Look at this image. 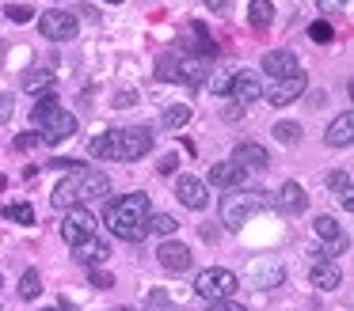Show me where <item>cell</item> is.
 <instances>
[{
    "label": "cell",
    "mask_w": 354,
    "mask_h": 311,
    "mask_svg": "<svg viewBox=\"0 0 354 311\" xmlns=\"http://www.w3.org/2000/svg\"><path fill=\"white\" fill-rule=\"evenodd\" d=\"M42 311H57V308H42Z\"/></svg>",
    "instance_id": "49"
},
{
    "label": "cell",
    "mask_w": 354,
    "mask_h": 311,
    "mask_svg": "<svg viewBox=\"0 0 354 311\" xmlns=\"http://www.w3.org/2000/svg\"><path fill=\"white\" fill-rule=\"evenodd\" d=\"M191 34H194V46H191L194 53L209 57V53L217 50V46H214V38H209V30H206V23H191Z\"/></svg>",
    "instance_id": "25"
},
{
    "label": "cell",
    "mask_w": 354,
    "mask_h": 311,
    "mask_svg": "<svg viewBox=\"0 0 354 311\" xmlns=\"http://www.w3.org/2000/svg\"><path fill=\"white\" fill-rule=\"evenodd\" d=\"M88 281H92L95 288H111V285H115V277H111L107 270H92V273H88Z\"/></svg>",
    "instance_id": "35"
},
{
    "label": "cell",
    "mask_w": 354,
    "mask_h": 311,
    "mask_svg": "<svg viewBox=\"0 0 354 311\" xmlns=\"http://www.w3.org/2000/svg\"><path fill=\"white\" fill-rule=\"evenodd\" d=\"M270 209V194L259 186H240L221 197V224L225 228H244L252 217Z\"/></svg>",
    "instance_id": "4"
},
{
    "label": "cell",
    "mask_w": 354,
    "mask_h": 311,
    "mask_svg": "<svg viewBox=\"0 0 354 311\" xmlns=\"http://www.w3.org/2000/svg\"><path fill=\"white\" fill-rule=\"evenodd\" d=\"M187 121H191V106L176 103V106H168V110H164V126H168V129H183Z\"/></svg>",
    "instance_id": "27"
},
{
    "label": "cell",
    "mask_w": 354,
    "mask_h": 311,
    "mask_svg": "<svg viewBox=\"0 0 354 311\" xmlns=\"http://www.w3.org/2000/svg\"><path fill=\"white\" fill-rule=\"evenodd\" d=\"M39 30L50 38V42H73L80 30L77 15L73 12H42L39 15Z\"/></svg>",
    "instance_id": "7"
},
{
    "label": "cell",
    "mask_w": 354,
    "mask_h": 311,
    "mask_svg": "<svg viewBox=\"0 0 354 311\" xmlns=\"http://www.w3.org/2000/svg\"><path fill=\"white\" fill-rule=\"evenodd\" d=\"M263 95H267L270 106H290L293 99L305 95V72L290 76V80H270V88L263 91Z\"/></svg>",
    "instance_id": "9"
},
{
    "label": "cell",
    "mask_w": 354,
    "mask_h": 311,
    "mask_svg": "<svg viewBox=\"0 0 354 311\" xmlns=\"http://www.w3.org/2000/svg\"><path fill=\"white\" fill-rule=\"evenodd\" d=\"M35 144H39V137H35V133H24V137H16V148H19V152L35 148Z\"/></svg>",
    "instance_id": "40"
},
{
    "label": "cell",
    "mask_w": 354,
    "mask_h": 311,
    "mask_svg": "<svg viewBox=\"0 0 354 311\" xmlns=\"http://www.w3.org/2000/svg\"><path fill=\"white\" fill-rule=\"evenodd\" d=\"M270 205H278V209H282L286 217H297V212H305L308 194L297 186V182H282V186H278V194L270 197Z\"/></svg>",
    "instance_id": "13"
},
{
    "label": "cell",
    "mask_w": 354,
    "mask_h": 311,
    "mask_svg": "<svg viewBox=\"0 0 354 311\" xmlns=\"http://www.w3.org/2000/svg\"><path fill=\"white\" fill-rule=\"evenodd\" d=\"M282 265H274V262H259L252 270V285L255 288H274V285H282Z\"/></svg>",
    "instance_id": "21"
},
{
    "label": "cell",
    "mask_w": 354,
    "mask_h": 311,
    "mask_svg": "<svg viewBox=\"0 0 354 311\" xmlns=\"http://www.w3.org/2000/svg\"><path fill=\"white\" fill-rule=\"evenodd\" d=\"M149 194H122L107 205V228L122 243H141L149 235Z\"/></svg>",
    "instance_id": "2"
},
{
    "label": "cell",
    "mask_w": 354,
    "mask_h": 311,
    "mask_svg": "<svg viewBox=\"0 0 354 311\" xmlns=\"http://www.w3.org/2000/svg\"><path fill=\"white\" fill-rule=\"evenodd\" d=\"M57 83V72H50V68H35V72L24 76V91H31V95H50Z\"/></svg>",
    "instance_id": "20"
},
{
    "label": "cell",
    "mask_w": 354,
    "mask_h": 311,
    "mask_svg": "<svg viewBox=\"0 0 354 311\" xmlns=\"http://www.w3.org/2000/svg\"><path fill=\"white\" fill-rule=\"evenodd\" d=\"M308 38H313V42H320V46H328L331 38H335V30H331L328 19H316L313 27H308Z\"/></svg>",
    "instance_id": "32"
},
{
    "label": "cell",
    "mask_w": 354,
    "mask_h": 311,
    "mask_svg": "<svg viewBox=\"0 0 354 311\" xmlns=\"http://www.w3.org/2000/svg\"><path fill=\"white\" fill-rule=\"evenodd\" d=\"M73 258L84 262V265H100V262H107V258H111V247L100 239V235H92V239H84V243L73 247Z\"/></svg>",
    "instance_id": "18"
},
{
    "label": "cell",
    "mask_w": 354,
    "mask_h": 311,
    "mask_svg": "<svg viewBox=\"0 0 354 311\" xmlns=\"http://www.w3.org/2000/svg\"><path fill=\"white\" fill-rule=\"evenodd\" d=\"M88 152H92L95 159H107V133L92 137V141H88Z\"/></svg>",
    "instance_id": "34"
},
{
    "label": "cell",
    "mask_w": 354,
    "mask_h": 311,
    "mask_svg": "<svg viewBox=\"0 0 354 311\" xmlns=\"http://www.w3.org/2000/svg\"><path fill=\"white\" fill-rule=\"evenodd\" d=\"M206 8H209V12H229L232 0H206Z\"/></svg>",
    "instance_id": "44"
},
{
    "label": "cell",
    "mask_w": 354,
    "mask_h": 311,
    "mask_svg": "<svg viewBox=\"0 0 354 311\" xmlns=\"http://www.w3.org/2000/svg\"><path fill=\"white\" fill-rule=\"evenodd\" d=\"M57 311H77V303H73V300H62V303H57Z\"/></svg>",
    "instance_id": "46"
},
{
    "label": "cell",
    "mask_w": 354,
    "mask_h": 311,
    "mask_svg": "<svg viewBox=\"0 0 354 311\" xmlns=\"http://www.w3.org/2000/svg\"><path fill=\"white\" fill-rule=\"evenodd\" d=\"M232 163H240L244 171H263V167L270 163V156H267V148H263V144L240 141L236 148H232Z\"/></svg>",
    "instance_id": "16"
},
{
    "label": "cell",
    "mask_w": 354,
    "mask_h": 311,
    "mask_svg": "<svg viewBox=\"0 0 354 311\" xmlns=\"http://www.w3.org/2000/svg\"><path fill=\"white\" fill-rule=\"evenodd\" d=\"M248 23H252L255 30H267L270 23H274V4H270V0H252V4H248Z\"/></svg>",
    "instance_id": "22"
},
{
    "label": "cell",
    "mask_w": 354,
    "mask_h": 311,
    "mask_svg": "<svg viewBox=\"0 0 354 311\" xmlns=\"http://www.w3.org/2000/svg\"><path fill=\"white\" fill-rule=\"evenodd\" d=\"M176 197L187 205V209H206V205H209L206 182L194 179V174H179V179H176Z\"/></svg>",
    "instance_id": "11"
},
{
    "label": "cell",
    "mask_w": 354,
    "mask_h": 311,
    "mask_svg": "<svg viewBox=\"0 0 354 311\" xmlns=\"http://www.w3.org/2000/svg\"><path fill=\"white\" fill-rule=\"evenodd\" d=\"M236 285H240V277L232 270H225V265H209V270H202L198 277H194V292H198L202 300H209V303L232 300Z\"/></svg>",
    "instance_id": "6"
},
{
    "label": "cell",
    "mask_w": 354,
    "mask_h": 311,
    "mask_svg": "<svg viewBox=\"0 0 354 311\" xmlns=\"http://www.w3.org/2000/svg\"><path fill=\"white\" fill-rule=\"evenodd\" d=\"M313 232L320 235V239H328V243H339V239H343V228L335 224V217H316V220H313Z\"/></svg>",
    "instance_id": "24"
},
{
    "label": "cell",
    "mask_w": 354,
    "mask_h": 311,
    "mask_svg": "<svg viewBox=\"0 0 354 311\" xmlns=\"http://www.w3.org/2000/svg\"><path fill=\"white\" fill-rule=\"evenodd\" d=\"M115 311H138V308H115Z\"/></svg>",
    "instance_id": "47"
},
{
    "label": "cell",
    "mask_w": 354,
    "mask_h": 311,
    "mask_svg": "<svg viewBox=\"0 0 354 311\" xmlns=\"http://www.w3.org/2000/svg\"><path fill=\"white\" fill-rule=\"evenodd\" d=\"M111 194V179L103 171H92V167H77L69 171L62 182L54 186V209H88L92 201Z\"/></svg>",
    "instance_id": "1"
},
{
    "label": "cell",
    "mask_w": 354,
    "mask_h": 311,
    "mask_svg": "<svg viewBox=\"0 0 354 311\" xmlns=\"http://www.w3.org/2000/svg\"><path fill=\"white\" fill-rule=\"evenodd\" d=\"M31 15H35V8H27V4H8V19H12V23H31Z\"/></svg>",
    "instance_id": "33"
},
{
    "label": "cell",
    "mask_w": 354,
    "mask_h": 311,
    "mask_svg": "<svg viewBox=\"0 0 354 311\" xmlns=\"http://www.w3.org/2000/svg\"><path fill=\"white\" fill-rule=\"evenodd\" d=\"M328 186H331V194H339V197H343V205L351 209V205H354V197H351V171H331L328 174Z\"/></svg>",
    "instance_id": "23"
},
{
    "label": "cell",
    "mask_w": 354,
    "mask_h": 311,
    "mask_svg": "<svg viewBox=\"0 0 354 311\" xmlns=\"http://www.w3.org/2000/svg\"><path fill=\"white\" fill-rule=\"evenodd\" d=\"M179 311H194V308H179Z\"/></svg>",
    "instance_id": "50"
},
{
    "label": "cell",
    "mask_w": 354,
    "mask_h": 311,
    "mask_svg": "<svg viewBox=\"0 0 354 311\" xmlns=\"http://www.w3.org/2000/svg\"><path fill=\"white\" fill-rule=\"evenodd\" d=\"M4 217L16 220V224H35V209H31L27 201H12V205H4Z\"/></svg>",
    "instance_id": "28"
},
{
    "label": "cell",
    "mask_w": 354,
    "mask_h": 311,
    "mask_svg": "<svg viewBox=\"0 0 354 311\" xmlns=\"http://www.w3.org/2000/svg\"><path fill=\"white\" fill-rule=\"evenodd\" d=\"M115 106H133V91H118Z\"/></svg>",
    "instance_id": "45"
},
{
    "label": "cell",
    "mask_w": 354,
    "mask_h": 311,
    "mask_svg": "<svg viewBox=\"0 0 354 311\" xmlns=\"http://www.w3.org/2000/svg\"><path fill=\"white\" fill-rule=\"evenodd\" d=\"M346 4H351V0H316V8H320L324 15H331V12H343Z\"/></svg>",
    "instance_id": "37"
},
{
    "label": "cell",
    "mask_w": 354,
    "mask_h": 311,
    "mask_svg": "<svg viewBox=\"0 0 354 311\" xmlns=\"http://www.w3.org/2000/svg\"><path fill=\"white\" fill-rule=\"evenodd\" d=\"M229 80H232V72H221V76H214V80H209V88H214L217 95H229Z\"/></svg>",
    "instance_id": "38"
},
{
    "label": "cell",
    "mask_w": 354,
    "mask_h": 311,
    "mask_svg": "<svg viewBox=\"0 0 354 311\" xmlns=\"http://www.w3.org/2000/svg\"><path fill=\"white\" fill-rule=\"evenodd\" d=\"M308 281H313L320 292H331V288H339V265L328 262V258H320V262H313V273H308Z\"/></svg>",
    "instance_id": "19"
},
{
    "label": "cell",
    "mask_w": 354,
    "mask_h": 311,
    "mask_svg": "<svg viewBox=\"0 0 354 311\" xmlns=\"http://www.w3.org/2000/svg\"><path fill=\"white\" fill-rule=\"evenodd\" d=\"M95 228H100V224H95L92 209H69V217L62 220V239L69 243V247H77V243L92 239Z\"/></svg>",
    "instance_id": "8"
},
{
    "label": "cell",
    "mask_w": 354,
    "mask_h": 311,
    "mask_svg": "<svg viewBox=\"0 0 354 311\" xmlns=\"http://www.w3.org/2000/svg\"><path fill=\"white\" fill-rule=\"evenodd\" d=\"M229 95L236 99L240 106H244V103H255V99L263 95V88H259V80H255V72H248V68H236V72H232V80H229Z\"/></svg>",
    "instance_id": "15"
},
{
    "label": "cell",
    "mask_w": 354,
    "mask_h": 311,
    "mask_svg": "<svg viewBox=\"0 0 354 311\" xmlns=\"http://www.w3.org/2000/svg\"><path fill=\"white\" fill-rule=\"evenodd\" d=\"M176 167H179V156H176V152H168V156H160L156 171H160V174H176Z\"/></svg>",
    "instance_id": "36"
},
{
    "label": "cell",
    "mask_w": 354,
    "mask_h": 311,
    "mask_svg": "<svg viewBox=\"0 0 354 311\" xmlns=\"http://www.w3.org/2000/svg\"><path fill=\"white\" fill-rule=\"evenodd\" d=\"M8 118H12V95L0 91V121H8Z\"/></svg>",
    "instance_id": "39"
},
{
    "label": "cell",
    "mask_w": 354,
    "mask_h": 311,
    "mask_svg": "<svg viewBox=\"0 0 354 311\" xmlns=\"http://www.w3.org/2000/svg\"><path fill=\"white\" fill-rule=\"evenodd\" d=\"M31 121L39 126V141L42 144H62L77 133V118L69 110H62L54 95H42L39 103L31 106Z\"/></svg>",
    "instance_id": "3"
},
{
    "label": "cell",
    "mask_w": 354,
    "mask_h": 311,
    "mask_svg": "<svg viewBox=\"0 0 354 311\" xmlns=\"http://www.w3.org/2000/svg\"><path fill=\"white\" fill-rule=\"evenodd\" d=\"M324 141H328V148H346V144L354 141V114H351V110H343V114H339V118L328 126Z\"/></svg>",
    "instance_id": "17"
},
{
    "label": "cell",
    "mask_w": 354,
    "mask_h": 311,
    "mask_svg": "<svg viewBox=\"0 0 354 311\" xmlns=\"http://www.w3.org/2000/svg\"><path fill=\"white\" fill-rule=\"evenodd\" d=\"M107 4H122V0H107Z\"/></svg>",
    "instance_id": "48"
},
{
    "label": "cell",
    "mask_w": 354,
    "mask_h": 311,
    "mask_svg": "<svg viewBox=\"0 0 354 311\" xmlns=\"http://www.w3.org/2000/svg\"><path fill=\"white\" fill-rule=\"evenodd\" d=\"M156 76H160V80H183V61L179 57H160L156 61Z\"/></svg>",
    "instance_id": "26"
},
{
    "label": "cell",
    "mask_w": 354,
    "mask_h": 311,
    "mask_svg": "<svg viewBox=\"0 0 354 311\" xmlns=\"http://www.w3.org/2000/svg\"><path fill=\"white\" fill-rule=\"evenodd\" d=\"M0 285H4V277H0Z\"/></svg>",
    "instance_id": "51"
},
{
    "label": "cell",
    "mask_w": 354,
    "mask_h": 311,
    "mask_svg": "<svg viewBox=\"0 0 354 311\" xmlns=\"http://www.w3.org/2000/svg\"><path fill=\"white\" fill-rule=\"evenodd\" d=\"M209 182L225 190H240V186H248V171L240 163H232V159H221V163L209 167Z\"/></svg>",
    "instance_id": "14"
},
{
    "label": "cell",
    "mask_w": 354,
    "mask_h": 311,
    "mask_svg": "<svg viewBox=\"0 0 354 311\" xmlns=\"http://www.w3.org/2000/svg\"><path fill=\"white\" fill-rule=\"evenodd\" d=\"M214 311H244V303H236V300H221V303H214Z\"/></svg>",
    "instance_id": "43"
},
{
    "label": "cell",
    "mask_w": 354,
    "mask_h": 311,
    "mask_svg": "<svg viewBox=\"0 0 354 311\" xmlns=\"http://www.w3.org/2000/svg\"><path fill=\"white\" fill-rule=\"evenodd\" d=\"M179 228V220L171 217V212H153L149 217V232H160V235H171Z\"/></svg>",
    "instance_id": "29"
},
{
    "label": "cell",
    "mask_w": 354,
    "mask_h": 311,
    "mask_svg": "<svg viewBox=\"0 0 354 311\" xmlns=\"http://www.w3.org/2000/svg\"><path fill=\"white\" fill-rule=\"evenodd\" d=\"M221 114H225V118H229V121H236L240 114H244V106H240V103H229V106H225Z\"/></svg>",
    "instance_id": "42"
},
{
    "label": "cell",
    "mask_w": 354,
    "mask_h": 311,
    "mask_svg": "<svg viewBox=\"0 0 354 311\" xmlns=\"http://www.w3.org/2000/svg\"><path fill=\"white\" fill-rule=\"evenodd\" d=\"M297 137H301L297 121H278V126H274V141L278 144H297Z\"/></svg>",
    "instance_id": "31"
},
{
    "label": "cell",
    "mask_w": 354,
    "mask_h": 311,
    "mask_svg": "<svg viewBox=\"0 0 354 311\" xmlns=\"http://www.w3.org/2000/svg\"><path fill=\"white\" fill-rule=\"evenodd\" d=\"M50 167H57V171H77L80 163H77V159H65L62 156V159H50Z\"/></svg>",
    "instance_id": "41"
},
{
    "label": "cell",
    "mask_w": 354,
    "mask_h": 311,
    "mask_svg": "<svg viewBox=\"0 0 354 311\" xmlns=\"http://www.w3.org/2000/svg\"><path fill=\"white\" fill-rule=\"evenodd\" d=\"M39 292H42V277L35 270H27L24 277H19V296H24V300H35Z\"/></svg>",
    "instance_id": "30"
},
{
    "label": "cell",
    "mask_w": 354,
    "mask_h": 311,
    "mask_svg": "<svg viewBox=\"0 0 354 311\" xmlns=\"http://www.w3.org/2000/svg\"><path fill=\"white\" fill-rule=\"evenodd\" d=\"M153 129H107V159H122V163H133V159L149 156L153 152Z\"/></svg>",
    "instance_id": "5"
},
{
    "label": "cell",
    "mask_w": 354,
    "mask_h": 311,
    "mask_svg": "<svg viewBox=\"0 0 354 311\" xmlns=\"http://www.w3.org/2000/svg\"><path fill=\"white\" fill-rule=\"evenodd\" d=\"M263 72L270 80H290V76L301 72V61L290 50H270V53H263Z\"/></svg>",
    "instance_id": "10"
},
{
    "label": "cell",
    "mask_w": 354,
    "mask_h": 311,
    "mask_svg": "<svg viewBox=\"0 0 354 311\" xmlns=\"http://www.w3.org/2000/svg\"><path fill=\"white\" fill-rule=\"evenodd\" d=\"M156 258H160V265H164L168 273L191 270V247H187V243H176V239L160 243V247H156Z\"/></svg>",
    "instance_id": "12"
}]
</instances>
